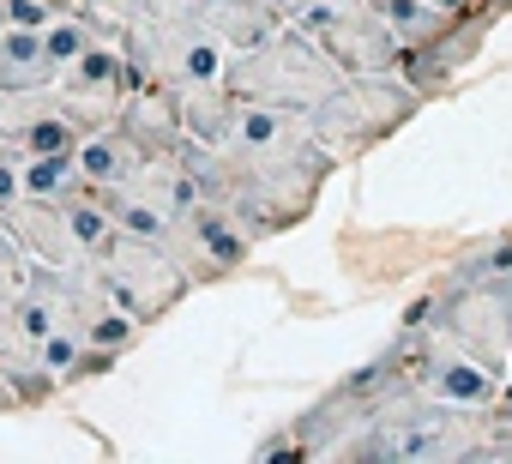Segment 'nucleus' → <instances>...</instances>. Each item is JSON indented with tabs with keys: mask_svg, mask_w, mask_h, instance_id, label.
Listing matches in <instances>:
<instances>
[{
	"mask_svg": "<svg viewBox=\"0 0 512 464\" xmlns=\"http://www.w3.org/2000/svg\"><path fill=\"white\" fill-rule=\"evenodd\" d=\"M133 91H139V73H133V61L121 55V37L91 43V49H85L79 61H67L61 79H55V97H61V109H67V121H73L79 133L115 127Z\"/></svg>",
	"mask_w": 512,
	"mask_h": 464,
	"instance_id": "obj_11",
	"label": "nucleus"
},
{
	"mask_svg": "<svg viewBox=\"0 0 512 464\" xmlns=\"http://www.w3.org/2000/svg\"><path fill=\"white\" fill-rule=\"evenodd\" d=\"M79 187L85 181H79L73 151H37V157L19 163V199H67Z\"/></svg>",
	"mask_w": 512,
	"mask_h": 464,
	"instance_id": "obj_14",
	"label": "nucleus"
},
{
	"mask_svg": "<svg viewBox=\"0 0 512 464\" xmlns=\"http://www.w3.org/2000/svg\"><path fill=\"white\" fill-rule=\"evenodd\" d=\"M308 7H314V0H272V13H278V19H302Z\"/></svg>",
	"mask_w": 512,
	"mask_h": 464,
	"instance_id": "obj_18",
	"label": "nucleus"
},
{
	"mask_svg": "<svg viewBox=\"0 0 512 464\" xmlns=\"http://www.w3.org/2000/svg\"><path fill=\"white\" fill-rule=\"evenodd\" d=\"M0 223L19 236V248L31 260H43V266H79V260H91V248L103 242V229L115 217H109V205L91 187H79L67 199H13L7 211H0Z\"/></svg>",
	"mask_w": 512,
	"mask_h": 464,
	"instance_id": "obj_8",
	"label": "nucleus"
},
{
	"mask_svg": "<svg viewBox=\"0 0 512 464\" xmlns=\"http://www.w3.org/2000/svg\"><path fill=\"white\" fill-rule=\"evenodd\" d=\"M398 350H404V368H410V386L428 392V398H446V404H500L512 392L506 374L482 368L476 356H464L458 344H446L440 332H428V320L410 308L404 326L392 332Z\"/></svg>",
	"mask_w": 512,
	"mask_h": 464,
	"instance_id": "obj_9",
	"label": "nucleus"
},
{
	"mask_svg": "<svg viewBox=\"0 0 512 464\" xmlns=\"http://www.w3.org/2000/svg\"><path fill=\"white\" fill-rule=\"evenodd\" d=\"M416 314L428 320V332H440L482 368L506 374L512 368V229L452 260L434 278V290L416 302Z\"/></svg>",
	"mask_w": 512,
	"mask_h": 464,
	"instance_id": "obj_3",
	"label": "nucleus"
},
{
	"mask_svg": "<svg viewBox=\"0 0 512 464\" xmlns=\"http://www.w3.org/2000/svg\"><path fill=\"white\" fill-rule=\"evenodd\" d=\"M181 169L253 242H272L314 217L326 181L344 163L326 151V139H302V145H193L187 139Z\"/></svg>",
	"mask_w": 512,
	"mask_h": 464,
	"instance_id": "obj_1",
	"label": "nucleus"
},
{
	"mask_svg": "<svg viewBox=\"0 0 512 464\" xmlns=\"http://www.w3.org/2000/svg\"><path fill=\"white\" fill-rule=\"evenodd\" d=\"M223 85H229L235 97H260V103H284V109L314 115V109L344 85V67H338L332 55H320L290 19H278L260 43H247V49L229 55Z\"/></svg>",
	"mask_w": 512,
	"mask_h": 464,
	"instance_id": "obj_5",
	"label": "nucleus"
},
{
	"mask_svg": "<svg viewBox=\"0 0 512 464\" xmlns=\"http://www.w3.org/2000/svg\"><path fill=\"white\" fill-rule=\"evenodd\" d=\"M428 103L398 79V73H344V85L308 115L314 133L326 139V151L338 163H356L368 157L374 145H386L398 127H410Z\"/></svg>",
	"mask_w": 512,
	"mask_h": 464,
	"instance_id": "obj_7",
	"label": "nucleus"
},
{
	"mask_svg": "<svg viewBox=\"0 0 512 464\" xmlns=\"http://www.w3.org/2000/svg\"><path fill=\"white\" fill-rule=\"evenodd\" d=\"M19 163H25V151H19L7 133H0V211L19 199Z\"/></svg>",
	"mask_w": 512,
	"mask_h": 464,
	"instance_id": "obj_17",
	"label": "nucleus"
},
{
	"mask_svg": "<svg viewBox=\"0 0 512 464\" xmlns=\"http://www.w3.org/2000/svg\"><path fill=\"white\" fill-rule=\"evenodd\" d=\"M434 7H446V13H470L476 0H434Z\"/></svg>",
	"mask_w": 512,
	"mask_h": 464,
	"instance_id": "obj_20",
	"label": "nucleus"
},
{
	"mask_svg": "<svg viewBox=\"0 0 512 464\" xmlns=\"http://www.w3.org/2000/svg\"><path fill=\"white\" fill-rule=\"evenodd\" d=\"M476 7H482L494 25H500V19H512V0H476Z\"/></svg>",
	"mask_w": 512,
	"mask_h": 464,
	"instance_id": "obj_19",
	"label": "nucleus"
},
{
	"mask_svg": "<svg viewBox=\"0 0 512 464\" xmlns=\"http://www.w3.org/2000/svg\"><path fill=\"white\" fill-rule=\"evenodd\" d=\"M506 374H512V368H506Z\"/></svg>",
	"mask_w": 512,
	"mask_h": 464,
	"instance_id": "obj_21",
	"label": "nucleus"
},
{
	"mask_svg": "<svg viewBox=\"0 0 512 464\" xmlns=\"http://www.w3.org/2000/svg\"><path fill=\"white\" fill-rule=\"evenodd\" d=\"M73 163H79V181H85L91 193H103V187L127 181V175H133L139 163H151V157L133 145V133H127V127H97V133H79Z\"/></svg>",
	"mask_w": 512,
	"mask_h": 464,
	"instance_id": "obj_13",
	"label": "nucleus"
},
{
	"mask_svg": "<svg viewBox=\"0 0 512 464\" xmlns=\"http://www.w3.org/2000/svg\"><path fill=\"white\" fill-rule=\"evenodd\" d=\"M350 464H512V392L500 404H446L398 380L374 416L332 452Z\"/></svg>",
	"mask_w": 512,
	"mask_h": 464,
	"instance_id": "obj_2",
	"label": "nucleus"
},
{
	"mask_svg": "<svg viewBox=\"0 0 512 464\" xmlns=\"http://www.w3.org/2000/svg\"><path fill=\"white\" fill-rule=\"evenodd\" d=\"M79 7H85V13H91L103 31H115V37H121V25H127L139 7H145V0H79Z\"/></svg>",
	"mask_w": 512,
	"mask_h": 464,
	"instance_id": "obj_16",
	"label": "nucleus"
},
{
	"mask_svg": "<svg viewBox=\"0 0 512 464\" xmlns=\"http://www.w3.org/2000/svg\"><path fill=\"white\" fill-rule=\"evenodd\" d=\"M121 55L133 61L139 85H157V91L211 85L229 67V49L211 37L199 0H145L121 25Z\"/></svg>",
	"mask_w": 512,
	"mask_h": 464,
	"instance_id": "obj_4",
	"label": "nucleus"
},
{
	"mask_svg": "<svg viewBox=\"0 0 512 464\" xmlns=\"http://www.w3.org/2000/svg\"><path fill=\"white\" fill-rule=\"evenodd\" d=\"M85 266L97 272V284L109 290V302H115L121 314H133L139 326L169 320V314L193 296V278L175 266V254L157 248L151 236H133V229H121V223L103 229V242L91 248Z\"/></svg>",
	"mask_w": 512,
	"mask_h": 464,
	"instance_id": "obj_6",
	"label": "nucleus"
},
{
	"mask_svg": "<svg viewBox=\"0 0 512 464\" xmlns=\"http://www.w3.org/2000/svg\"><path fill=\"white\" fill-rule=\"evenodd\" d=\"M320 55H332L344 73H398V43L374 0H314L302 19H290Z\"/></svg>",
	"mask_w": 512,
	"mask_h": 464,
	"instance_id": "obj_10",
	"label": "nucleus"
},
{
	"mask_svg": "<svg viewBox=\"0 0 512 464\" xmlns=\"http://www.w3.org/2000/svg\"><path fill=\"white\" fill-rule=\"evenodd\" d=\"M0 133H7L25 157H37V151H73V145H79V127L67 121L55 85L0 91Z\"/></svg>",
	"mask_w": 512,
	"mask_h": 464,
	"instance_id": "obj_12",
	"label": "nucleus"
},
{
	"mask_svg": "<svg viewBox=\"0 0 512 464\" xmlns=\"http://www.w3.org/2000/svg\"><path fill=\"white\" fill-rule=\"evenodd\" d=\"M25 278H31V254L19 248V236L7 223H0V308H7L19 290H25Z\"/></svg>",
	"mask_w": 512,
	"mask_h": 464,
	"instance_id": "obj_15",
	"label": "nucleus"
}]
</instances>
